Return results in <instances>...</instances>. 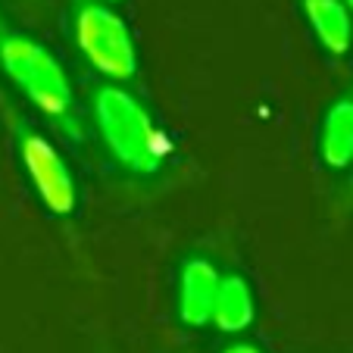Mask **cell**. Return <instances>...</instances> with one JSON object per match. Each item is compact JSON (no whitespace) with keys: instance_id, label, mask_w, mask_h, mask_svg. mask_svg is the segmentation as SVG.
<instances>
[{"instance_id":"1","label":"cell","mask_w":353,"mask_h":353,"mask_svg":"<svg viewBox=\"0 0 353 353\" xmlns=\"http://www.w3.org/2000/svg\"><path fill=\"white\" fill-rule=\"evenodd\" d=\"M94 116L110 154L125 169L150 175L160 169L163 147L147 110L122 88H100L94 94Z\"/></svg>"},{"instance_id":"2","label":"cell","mask_w":353,"mask_h":353,"mask_svg":"<svg viewBox=\"0 0 353 353\" xmlns=\"http://www.w3.org/2000/svg\"><path fill=\"white\" fill-rule=\"evenodd\" d=\"M0 66L13 85L50 119H66L72 110V88L63 66L38 41L10 28L0 19Z\"/></svg>"},{"instance_id":"3","label":"cell","mask_w":353,"mask_h":353,"mask_svg":"<svg viewBox=\"0 0 353 353\" xmlns=\"http://www.w3.org/2000/svg\"><path fill=\"white\" fill-rule=\"evenodd\" d=\"M75 41L85 60L110 79H132L138 72V50L119 13L100 0H79L75 7Z\"/></svg>"},{"instance_id":"4","label":"cell","mask_w":353,"mask_h":353,"mask_svg":"<svg viewBox=\"0 0 353 353\" xmlns=\"http://www.w3.org/2000/svg\"><path fill=\"white\" fill-rule=\"evenodd\" d=\"M13 134L16 147H19V160L32 179L34 191H38L41 203L54 216H69L79 203V188H75V179L66 160L60 157V150L41 132H34L32 125L19 119H13Z\"/></svg>"},{"instance_id":"5","label":"cell","mask_w":353,"mask_h":353,"mask_svg":"<svg viewBox=\"0 0 353 353\" xmlns=\"http://www.w3.org/2000/svg\"><path fill=\"white\" fill-rule=\"evenodd\" d=\"M222 275L207 260H188L179 279V316L185 325H207L213 322L216 297H219Z\"/></svg>"},{"instance_id":"6","label":"cell","mask_w":353,"mask_h":353,"mask_svg":"<svg viewBox=\"0 0 353 353\" xmlns=\"http://www.w3.org/2000/svg\"><path fill=\"white\" fill-rule=\"evenodd\" d=\"M303 10H307V19L313 26L319 44L328 54H347V47L353 44V26L347 3H341V0H303Z\"/></svg>"},{"instance_id":"7","label":"cell","mask_w":353,"mask_h":353,"mask_svg":"<svg viewBox=\"0 0 353 353\" xmlns=\"http://www.w3.org/2000/svg\"><path fill=\"white\" fill-rule=\"evenodd\" d=\"M322 160L332 169H347L353 163V97L332 103L322 122Z\"/></svg>"},{"instance_id":"8","label":"cell","mask_w":353,"mask_h":353,"mask_svg":"<svg viewBox=\"0 0 353 353\" xmlns=\"http://www.w3.org/2000/svg\"><path fill=\"white\" fill-rule=\"evenodd\" d=\"M254 319H256V303L250 285L241 275H225L219 285V297H216L213 325L225 334H234L250 328Z\"/></svg>"},{"instance_id":"9","label":"cell","mask_w":353,"mask_h":353,"mask_svg":"<svg viewBox=\"0 0 353 353\" xmlns=\"http://www.w3.org/2000/svg\"><path fill=\"white\" fill-rule=\"evenodd\" d=\"M222 353H260L256 347H250V344H232V347H225Z\"/></svg>"},{"instance_id":"10","label":"cell","mask_w":353,"mask_h":353,"mask_svg":"<svg viewBox=\"0 0 353 353\" xmlns=\"http://www.w3.org/2000/svg\"><path fill=\"white\" fill-rule=\"evenodd\" d=\"M344 3H347V7H350V10H353V0H344Z\"/></svg>"}]
</instances>
